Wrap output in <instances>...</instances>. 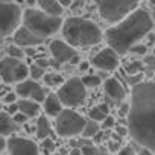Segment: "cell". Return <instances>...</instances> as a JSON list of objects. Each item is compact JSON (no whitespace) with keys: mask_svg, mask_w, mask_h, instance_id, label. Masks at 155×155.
Returning <instances> with one entry per match:
<instances>
[{"mask_svg":"<svg viewBox=\"0 0 155 155\" xmlns=\"http://www.w3.org/2000/svg\"><path fill=\"white\" fill-rule=\"evenodd\" d=\"M138 155H155L152 150H149V149H146V147H143L141 150H140V153Z\"/></svg>","mask_w":155,"mask_h":155,"instance_id":"42","label":"cell"},{"mask_svg":"<svg viewBox=\"0 0 155 155\" xmlns=\"http://www.w3.org/2000/svg\"><path fill=\"white\" fill-rule=\"evenodd\" d=\"M87 119L76 113L74 110L64 108L56 117H55V129L59 137H74L82 134L85 128Z\"/></svg>","mask_w":155,"mask_h":155,"instance_id":"6","label":"cell"},{"mask_svg":"<svg viewBox=\"0 0 155 155\" xmlns=\"http://www.w3.org/2000/svg\"><path fill=\"white\" fill-rule=\"evenodd\" d=\"M43 147H44V150H47V152H50V150L55 149L53 141H52L50 138H44V140H43Z\"/></svg>","mask_w":155,"mask_h":155,"instance_id":"36","label":"cell"},{"mask_svg":"<svg viewBox=\"0 0 155 155\" xmlns=\"http://www.w3.org/2000/svg\"><path fill=\"white\" fill-rule=\"evenodd\" d=\"M21 21H23V26L28 28L32 34L46 40V38L52 37L53 34H56L62 28L64 20L56 15H49V14L43 12L41 9L28 8L26 11H23Z\"/></svg>","mask_w":155,"mask_h":155,"instance_id":"4","label":"cell"},{"mask_svg":"<svg viewBox=\"0 0 155 155\" xmlns=\"http://www.w3.org/2000/svg\"><path fill=\"white\" fill-rule=\"evenodd\" d=\"M12 40H14V44H17L20 47H35V46H40V44L44 43L43 38H40L35 34H32L23 25L12 34Z\"/></svg>","mask_w":155,"mask_h":155,"instance_id":"14","label":"cell"},{"mask_svg":"<svg viewBox=\"0 0 155 155\" xmlns=\"http://www.w3.org/2000/svg\"><path fill=\"white\" fill-rule=\"evenodd\" d=\"M52 155H61V153H52Z\"/></svg>","mask_w":155,"mask_h":155,"instance_id":"52","label":"cell"},{"mask_svg":"<svg viewBox=\"0 0 155 155\" xmlns=\"http://www.w3.org/2000/svg\"><path fill=\"white\" fill-rule=\"evenodd\" d=\"M150 3H152V5H155V0H150Z\"/></svg>","mask_w":155,"mask_h":155,"instance_id":"50","label":"cell"},{"mask_svg":"<svg viewBox=\"0 0 155 155\" xmlns=\"http://www.w3.org/2000/svg\"><path fill=\"white\" fill-rule=\"evenodd\" d=\"M44 74H46V68L40 67L38 64H34V65L29 67V76H31V79L38 81L40 78H43Z\"/></svg>","mask_w":155,"mask_h":155,"instance_id":"26","label":"cell"},{"mask_svg":"<svg viewBox=\"0 0 155 155\" xmlns=\"http://www.w3.org/2000/svg\"><path fill=\"white\" fill-rule=\"evenodd\" d=\"M146 46H143V44H134L131 49H129V52H132V53H137V55H146Z\"/></svg>","mask_w":155,"mask_h":155,"instance_id":"30","label":"cell"},{"mask_svg":"<svg viewBox=\"0 0 155 155\" xmlns=\"http://www.w3.org/2000/svg\"><path fill=\"white\" fill-rule=\"evenodd\" d=\"M29 78V67L17 58L5 56L0 59V79L5 84H18Z\"/></svg>","mask_w":155,"mask_h":155,"instance_id":"9","label":"cell"},{"mask_svg":"<svg viewBox=\"0 0 155 155\" xmlns=\"http://www.w3.org/2000/svg\"><path fill=\"white\" fill-rule=\"evenodd\" d=\"M56 94L64 107L76 108V107H81L85 102L87 91H85V85L81 78H70L68 81H65L58 88Z\"/></svg>","mask_w":155,"mask_h":155,"instance_id":"7","label":"cell"},{"mask_svg":"<svg viewBox=\"0 0 155 155\" xmlns=\"http://www.w3.org/2000/svg\"><path fill=\"white\" fill-rule=\"evenodd\" d=\"M35 64H38L40 67H43V68H46L47 65H49V61L47 59H44V58H40V59H37V62Z\"/></svg>","mask_w":155,"mask_h":155,"instance_id":"39","label":"cell"},{"mask_svg":"<svg viewBox=\"0 0 155 155\" xmlns=\"http://www.w3.org/2000/svg\"><path fill=\"white\" fill-rule=\"evenodd\" d=\"M116 125V119L113 117V116H107L104 120H102V125H101V128H104V129H110V128H113Z\"/></svg>","mask_w":155,"mask_h":155,"instance_id":"29","label":"cell"},{"mask_svg":"<svg viewBox=\"0 0 155 155\" xmlns=\"http://www.w3.org/2000/svg\"><path fill=\"white\" fill-rule=\"evenodd\" d=\"M152 55H155V47H153V52H152Z\"/></svg>","mask_w":155,"mask_h":155,"instance_id":"51","label":"cell"},{"mask_svg":"<svg viewBox=\"0 0 155 155\" xmlns=\"http://www.w3.org/2000/svg\"><path fill=\"white\" fill-rule=\"evenodd\" d=\"M141 70H143V62H140V61H132L125 67V73L129 74V76L131 74H140Z\"/></svg>","mask_w":155,"mask_h":155,"instance_id":"27","label":"cell"},{"mask_svg":"<svg viewBox=\"0 0 155 155\" xmlns=\"http://www.w3.org/2000/svg\"><path fill=\"white\" fill-rule=\"evenodd\" d=\"M15 93L18 97L21 99H31V101H35V102H44L46 96L49 94L46 91V88L43 85H40L37 81L34 79H25L21 82H18L15 85Z\"/></svg>","mask_w":155,"mask_h":155,"instance_id":"10","label":"cell"},{"mask_svg":"<svg viewBox=\"0 0 155 155\" xmlns=\"http://www.w3.org/2000/svg\"><path fill=\"white\" fill-rule=\"evenodd\" d=\"M3 110V105H2V102H0V111H2Z\"/></svg>","mask_w":155,"mask_h":155,"instance_id":"49","label":"cell"},{"mask_svg":"<svg viewBox=\"0 0 155 155\" xmlns=\"http://www.w3.org/2000/svg\"><path fill=\"white\" fill-rule=\"evenodd\" d=\"M43 107H44V111L49 117H56L62 110H64V105L61 104L59 97L56 93H49L43 102Z\"/></svg>","mask_w":155,"mask_h":155,"instance_id":"16","label":"cell"},{"mask_svg":"<svg viewBox=\"0 0 155 155\" xmlns=\"http://www.w3.org/2000/svg\"><path fill=\"white\" fill-rule=\"evenodd\" d=\"M128 113H129V104L122 105V108H120V114H122V116H128Z\"/></svg>","mask_w":155,"mask_h":155,"instance_id":"40","label":"cell"},{"mask_svg":"<svg viewBox=\"0 0 155 155\" xmlns=\"http://www.w3.org/2000/svg\"><path fill=\"white\" fill-rule=\"evenodd\" d=\"M96 155H111V153H107V152H97Z\"/></svg>","mask_w":155,"mask_h":155,"instance_id":"47","label":"cell"},{"mask_svg":"<svg viewBox=\"0 0 155 155\" xmlns=\"http://www.w3.org/2000/svg\"><path fill=\"white\" fill-rule=\"evenodd\" d=\"M43 79H44V82H46V85L47 87H50V88H59L62 84H64V78H62V74H59V73H46L44 76H43Z\"/></svg>","mask_w":155,"mask_h":155,"instance_id":"22","label":"cell"},{"mask_svg":"<svg viewBox=\"0 0 155 155\" xmlns=\"http://www.w3.org/2000/svg\"><path fill=\"white\" fill-rule=\"evenodd\" d=\"M153 28L150 14L146 9H135L123 20L107 29L105 40L117 55H125L129 49L140 43Z\"/></svg>","mask_w":155,"mask_h":155,"instance_id":"2","label":"cell"},{"mask_svg":"<svg viewBox=\"0 0 155 155\" xmlns=\"http://www.w3.org/2000/svg\"><path fill=\"white\" fill-rule=\"evenodd\" d=\"M58 2L61 3L62 8H65V6H70V5L73 3V0H58Z\"/></svg>","mask_w":155,"mask_h":155,"instance_id":"41","label":"cell"},{"mask_svg":"<svg viewBox=\"0 0 155 155\" xmlns=\"http://www.w3.org/2000/svg\"><path fill=\"white\" fill-rule=\"evenodd\" d=\"M17 129H18V125L14 122L12 116L0 111V135H3V137L12 135Z\"/></svg>","mask_w":155,"mask_h":155,"instance_id":"17","label":"cell"},{"mask_svg":"<svg viewBox=\"0 0 155 155\" xmlns=\"http://www.w3.org/2000/svg\"><path fill=\"white\" fill-rule=\"evenodd\" d=\"M91 65L104 71H113L119 67V55L111 47H105L94 55V58L91 59Z\"/></svg>","mask_w":155,"mask_h":155,"instance_id":"13","label":"cell"},{"mask_svg":"<svg viewBox=\"0 0 155 155\" xmlns=\"http://www.w3.org/2000/svg\"><path fill=\"white\" fill-rule=\"evenodd\" d=\"M108 114H110V108H108V105H107V104H101V105L93 107V108L90 110L88 117H90L91 120H94V122H102Z\"/></svg>","mask_w":155,"mask_h":155,"instance_id":"21","label":"cell"},{"mask_svg":"<svg viewBox=\"0 0 155 155\" xmlns=\"http://www.w3.org/2000/svg\"><path fill=\"white\" fill-rule=\"evenodd\" d=\"M140 0H94L101 17L108 23H119L137 9Z\"/></svg>","mask_w":155,"mask_h":155,"instance_id":"5","label":"cell"},{"mask_svg":"<svg viewBox=\"0 0 155 155\" xmlns=\"http://www.w3.org/2000/svg\"><path fill=\"white\" fill-rule=\"evenodd\" d=\"M82 82H84L85 88H87V87H88V88H94V87L101 85V78H99L97 74H85V76L82 78Z\"/></svg>","mask_w":155,"mask_h":155,"instance_id":"25","label":"cell"},{"mask_svg":"<svg viewBox=\"0 0 155 155\" xmlns=\"http://www.w3.org/2000/svg\"><path fill=\"white\" fill-rule=\"evenodd\" d=\"M99 131H101L99 122H94V120L88 119L87 123H85V128H84V131H82V135H84V137H88V138H93Z\"/></svg>","mask_w":155,"mask_h":155,"instance_id":"23","label":"cell"},{"mask_svg":"<svg viewBox=\"0 0 155 155\" xmlns=\"http://www.w3.org/2000/svg\"><path fill=\"white\" fill-rule=\"evenodd\" d=\"M37 3L40 6V9L49 15H56V17H61V12H62V6L58 0H37Z\"/></svg>","mask_w":155,"mask_h":155,"instance_id":"19","label":"cell"},{"mask_svg":"<svg viewBox=\"0 0 155 155\" xmlns=\"http://www.w3.org/2000/svg\"><path fill=\"white\" fill-rule=\"evenodd\" d=\"M14 2H15L17 5H20V3H23V2H26V0H14Z\"/></svg>","mask_w":155,"mask_h":155,"instance_id":"46","label":"cell"},{"mask_svg":"<svg viewBox=\"0 0 155 155\" xmlns=\"http://www.w3.org/2000/svg\"><path fill=\"white\" fill-rule=\"evenodd\" d=\"M62 37L64 41L71 47H90L99 44L104 38L101 28L82 17H68L62 21Z\"/></svg>","mask_w":155,"mask_h":155,"instance_id":"3","label":"cell"},{"mask_svg":"<svg viewBox=\"0 0 155 155\" xmlns=\"http://www.w3.org/2000/svg\"><path fill=\"white\" fill-rule=\"evenodd\" d=\"M104 90H105V94L113 102H122L126 96V90L117 78H108L104 84Z\"/></svg>","mask_w":155,"mask_h":155,"instance_id":"15","label":"cell"},{"mask_svg":"<svg viewBox=\"0 0 155 155\" xmlns=\"http://www.w3.org/2000/svg\"><path fill=\"white\" fill-rule=\"evenodd\" d=\"M6 146H8V140H5L3 135H0V152L3 149H6Z\"/></svg>","mask_w":155,"mask_h":155,"instance_id":"38","label":"cell"},{"mask_svg":"<svg viewBox=\"0 0 155 155\" xmlns=\"http://www.w3.org/2000/svg\"><path fill=\"white\" fill-rule=\"evenodd\" d=\"M6 52H8V56H12V58H17V59H23L25 55H26L25 49H21V47L17 46V44H11V46H8Z\"/></svg>","mask_w":155,"mask_h":155,"instance_id":"24","label":"cell"},{"mask_svg":"<svg viewBox=\"0 0 155 155\" xmlns=\"http://www.w3.org/2000/svg\"><path fill=\"white\" fill-rule=\"evenodd\" d=\"M18 104V111L23 113L25 116L28 117H37L40 114V104L35 102V101H31V99H20L17 101Z\"/></svg>","mask_w":155,"mask_h":155,"instance_id":"18","label":"cell"},{"mask_svg":"<svg viewBox=\"0 0 155 155\" xmlns=\"http://www.w3.org/2000/svg\"><path fill=\"white\" fill-rule=\"evenodd\" d=\"M87 68H88V62H81L79 64V70L81 71H87Z\"/></svg>","mask_w":155,"mask_h":155,"instance_id":"43","label":"cell"},{"mask_svg":"<svg viewBox=\"0 0 155 155\" xmlns=\"http://www.w3.org/2000/svg\"><path fill=\"white\" fill-rule=\"evenodd\" d=\"M50 49V53L53 56V59L58 62V64H76L79 62V56H78V52L65 41H61V40H55L50 43L49 46Z\"/></svg>","mask_w":155,"mask_h":155,"instance_id":"11","label":"cell"},{"mask_svg":"<svg viewBox=\"0 0 155 155\" xmlns=\"http://www.w3.org/2000/svg\"><path fill=\"white\" fill-rule=\"evenodd\" d=\"M0 2H14V0H0Z\"/></svg>","mask_w":155,"mask_h":155,"instance_id":"48","label":"cell"},{"mask_svg":"<svg viewBox=\"0 0 155 155\" xmlns=\"http://www.w3.org/2000/svg\"><path fill=\"white\" fill-rule=\"evenodd\" d=\"M116 132H117L120 137H123V135L129 134V129H128V126H117V128H116Z\"/></svg>","mask_w":155,"mask_h":155,"instance_id":"37","label":"cell"},{"mask_svg":"<svg viewBox=\"0 0 155 155\" xmlns=\"http://www.w3.org/2000/svg\"><path fill=\"white\" fill-rule=\"evenodd\" d=\"M128 129L135 143L155 153V82L140 81L132 85Z\"/></svg>","mask_w":155,"mask_h":155,"instance_id":"1","label":"cell"},{"mask_svg":"<svg viewBox=\"0 0 155 155\" xmlns=\"http://www.w3.org/2000/svg\"><path fill=\"white\" fill-rule=\"evenodd\" d=\"M52 134V125H50V120L46 117V116H40L37 119V137L40 140H44V138H49Z\"/></svg>","mask_w":155,"mask_h":155,"instance_id":"20","label":"cell"},{"mask_svg":"<svg viewBox=\"0 0 155 155\" xmlns=\"http://www.w3.org/2000/svg\"><path fill=\"white\" fill-rule=\"evenodd\" d=\"M17 101H18V96H17L15 91L6 93L5 97H3V102H5V104H14V102H17Z\"/></svg>","mask_w":155,"mask_h":155,"instance_id":"31","label":"cell"},{"mask_svg":"<svg viewBox=\"0 0 155 155\" xmlns=\"http://www.w3.org/2000/svg\"><path fill=\"white\" fill-rule=\"evenodd\" d=\"M117 155H135V150L131 146H123L122 149L117 150Z\"/></svg>","mask_w":155,"mask_h":155,"instance_id":"33","label":"cell"},{"mask_svg":"<svg viewBox=\"0 0 155 155\" xmlns=\"http://www.w3.org/2000/svg\"><path fill=\"white\" fill-rule=\"evenodd\" d=\"M144 64L149 67V68H152V70H155V55H149V56H144Z\"/></svg>","mask_w":155,"mask_h":155,"instance_id":"34","label":"cell"},{"mask_svg":"<svg viewBox=\"0 0 155 155\" xmlns=\"http://www.w3.org/2000/svg\"><path fill=\"white\" fill-rule=\"evenodd\" d=\"M150 41H152V43H153V44H155V32H153V34H152V35H150Z\"/></svg>","mask_w":155,"mask_h":155,"instance_id":"45","label":"cell"},{"mask_svg":"<svg viewBox=\"0 0 155 155\" xmlns=\"http://www.w3.org/2000/svg\"><path fill=\"white\" fill-rule=\"evenodd\" d=\"M6 113H8L9 116L17 114V113H18V104H17V102H14V104H8V110H6Z\"/></svg>","mask_w":155,"mask_h":155,"instance_id":"35","label":"cell"},{"mask_svg":"<svg viewBox=\"0 0 155 155\" xmlns=\"http://www.w3.org/2000/svg\"><path fill=\"white\" fill-rule=\"evenodd\" d=\"M21 8L15 2H0V37L12 35L21 23Z\"/></svg>","mask_w":155,"mask_h":155,"instance_id":"8","label":"cell"},{"mask_svg":"<svg viewBox=\"0 0 155 155\" xmlns=\"http://www.w3.org/2000/svg\"><path fill=\"white\" fill-rule=\"evenodd\" d=\"M6 147L11 155H40L38 144L25 137H9Z\"/></svg>","mask_w":155,"mask_h":155,"instance_id":"12","label":"cell"},{"mask_svg":"<svg viewBox=\"0 0 155 155\" xmlns=\"http://www.w3.org/2000/svg\"><path fill=\"white\" fill-rule=\"evenodd\" d=\"M12 119H14V122H15L17 125H23V123H26V122H28V119H29V117L18 111L17 114H14V116H12Z\"/></svg>","mask_w":155,"mask_h":155,"instance_id":"32","label":"cell"},{"mask_svg":"<svg viewBox=\"0 0 155 155\" xmlns=\"http://www.w3.org/2000/svg\"><path fill=\"white\" fill-rule=\"evenodd\" d=\"M26 3H28V5H29V6L32 8V6H34V5L37 3V0H26Z\"/></svg>","mask_w":155,"mask_h":155,"instance_id":"44","label":"cell"},{"mask_svg":"<svg viewBox=\"0 0 155 155\" xmlns=\"http://www.w3.org/2000/svg\"><path fill=\"white\" fill-rule=\"evenodd\" d=\"M81 153L82 155H96L97 153V149L94 144L88 143V144H82L81 146Z\"/></svg>","mask_w":155,"mask_h":155,"instance_id":"28","label":"cell"}]
</instances>
